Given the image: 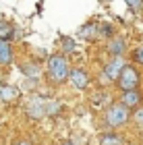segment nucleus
<instances>
[{"mask_svg":"<svg viewBox=\"0 0 143 145\" xmlns=\"http://www.w3.org/2000/svg\"><path fill=\"white\" fill-rule=\"evenodd\" d=\"M48 72H50V79L56 85L69 81V75H71L69 58L64 56V54H52L48 58Z\"/></svg>","mask_w":143,"mask_h":145,"instance_id":"f257e3e1","label":"nucleus"},{"mask_svg":"<svg viewBox=\"0 0 143 145\" xmlns=\"http://www.w3.org/2000/svg\"><path fill=\"white\" fill-rule=\"evenodd\" d=\"M129 110L131 108L125 106L122 102H116V104H112V106H108V110H106V124L112 127V129H118V127H122V124H127L129 118H131V112Z\"/></svg>","mask_w":143,"mask_h":145,"instance_id":"f03ea898","label":"nucleus"},{"mask_svg":"<svg viewBox=\"0 0 143 145\" xmlns=\"http://www.w3.org/2000/svg\"><path fill=\"white\" fill-rule=\"evenodd\" d=\"M139 81H141V77H139L137 69H135V67H129V64H127L125 69H122L120 77L116 79V83H118V87H120L122 91L137 89V87H139Z\"/></svg>","mask_w":143,"mask_h":145,"instance_id":"7ed1b4c3","label":"nucleus"},{"mask_svg":"<svg viewBox=\"0 0 143 145\" xmlns=\"http://www.w3.org/2000/svg\"><path fill=\"white\" fill-rule=\"evenodd\" d=\"M125 67H127V62H125L122 56H112L108 60V64L104 67V77H106L108 81H116V79L120 77V72H122Z\"/></svg>","mask_w":143,"mask_h":145,"instance_id":"20e7f679","label":"nucleus"},{"mask_svg":"<svg viewBox=\"0 0 143 145\" xmlns=\"http://www.w3.org/2000/svg\"><path fill=\"white\" fill-rule=\"evenodd\" d=\"M27 116L31 120H40V118L46 116V100L44 97H33L27 104Z\"/></svg>","mask_w":143,"mask_h":145,"instance_id":"39448f33","label":"nucleus"},{"mask_svg":"<svg viewBox=\"0 0 143 145\" xmlns=\"http://www.w3.org/2000/svg\"><path fill=\"white\" fill-rule=\"evenodd\" d=\"M69 81L73 83V87H77V89H85L87 85H89V72H87L85 69H81V67L71 69Z\"/></svg>","mask_w":143,"mask_h":145,"instance_id":"423d86ee","label":"nucleus"},{"mask_svg":"<svg viewBox=\"0 0 143 145\" xmlns=\"http://www.w3.org/2000/svg\"><path fill=\"white\" fill-rule=\"evenodd\" d=\"M19 89L15 87V85H0V102L4 104H12L19 100Z\"/></svg>","mask_w":143,"mask_h":145,"instance_id":"0eeeda50","label":"nucleus"},{"mask_svg":"<svg viewBox=\"0 0 143 145\" xmlns=\"http://www.w3.org/2000/svg\"><path fill=\"white\" fill-rule=\"evenodd\" d=\"M120 102L125 104V106H129V108L141 106V93H139V89H129V91H125Z\"/></svg>","mask_w":143,"mask_h":145,"instance_id":"6e6552de","label":"nucleus"},{"mask_svg":"<svg viewBox=\"0 0 143 145\" xmlns=\"http://www.w3.org/2000/svg\"><path fill=\"white\" fill-rule=\"evenodd\" d=\"M12 60V48L8 39H0V64H8Z\"/></svg>","mask_w":143,"mask_h":145,"instance_id":"1a4fd4ad","label":"nucleus"},{"mask_svg":"<svg viewBox=\"0 0 143 145\" xmlns=\"http://www.w3.org/2000/svg\"><path fill=\"white\" fill-rule=\"evenodd\" d=\"M127 50V44H125V39L122 37H114V39H110V44H108V52L112 56H122V52Z\"/></svg>","mask_w":143,"mask_h":145,"instance_id":"9d476101","label":"nucleus"},{"mask_svg":"<svg viewBox=\"0 0 143 145\" xmlns=\"http://www.w3.org/2000/svg\"><path fill=\"white\" fill-rule=\"evenodd\" d=\"M15 35V25L8 23V21H0V39H8Z\"/></svg>","mask_w":143,"mask_h":145,"instance_id":"9b49d317","label":"nucleus"},{"mask_svg":"<svg viewBox=\"0 0 143 145\" xmlns=\"http://www.w3.org/2000/svg\"><path fill=\"white\" fill-rule=\"evenodd\" d=\"M62 110V104L56 102V100H46V116H56L60 114Z\"/></svg>","mask_w":143,"mask_h":145,"instance_id":"f8f14e48","label":"nucleus"},{"mask_svg":"<svg viewBox=\"0 0 143 145\" xmlns=\"http://www.w3.org/2000/svg\"><path fill=\"white\" fill-rule=\"evenodd\" d=\"M21 71L25 72V77H31V79H37V77H40V67H37L35 62H33V64H31V62L23 64Z\"/></svg>","mask_w":143,"mask_h":145,"instance_id":"ddd939ff","label":"nucleus"},{"mask_svg":"<svg viewBox=\"0 0 143 145\" xmlns=\"http://www.w3.org/2000/svg\"><path fill=\"white\" fill-rule=\"evenodd\" d=\"M100 145H120V137L114 135V133H108V135H102Z\"/></svg>","mask_w":143,"mask_h":145,"instance_id":"4468645a","label":"nucleus"},{"mask_svg":"<svg viewBox=\"0 0 143 145\" xmlns=\"http://www.w3.org/2000/svg\"><path fill=\"white\" fill-rule=\"evenodd\" d=\"M79 35H81L83 39H93V37L97 35V27H93V25H87V27H83V29L79 31Z\"/></svg>","mask_w":143,"mask_h":145,"instance_id":"2eb2a0df","label":"nucleus"},{"mask_svg":"<svg viewBox=\"0 0 143 145\" xmlns=\"http://www.w3.org/2000/svg\"><path fill=\"white\" fill-rule=\"evenodd\" d=\"M133 122L137 124L139 129H143V106H137V110H135V114H133Z\"/></svg>","mask_w":143,"mask_h":145,"instance_id":"dca6fc26","label":"nucleus"},{"mask_svg":"<svg viewBox=\"0 0 143 145\" xmlns=\"http://www.w3.org/2000/svg\"><path fill=\"white\" fill-rule=\"evenodd\" d=\"M125 2L131 6L133 12H141V8H143V0H125Z\"/></svg>","mask_w":143,"mask_h":145,"instance_id":"f3484780","label":"nucleus"},{"mask_svg":"<svg viewBox=\"0 0 143 145\" xmlns=\"http://www.w3.org/2000/svg\"><path fill=\"white\" fill-rule=\"evenodd\" d=\"M133 58H135L139 64H143V46H139V48L133 52Z\"/></svg>","mask_w":143,"mask_h":145,"instance_id":"a211bd4d","label":"nucleus"},{"mask_svg":"<svg viewBox=\"0 0 143 145\" xmlns=\"http://www.w3.org/2000/svg\"><path fill=\"white\" fill-rule=\"evenodd\" d=\"M12 145H33V143H31V141H27V139H21V141H15Z\"/></svg>","mask_w":143,"mask_h":145,"instance_id":"6ab92c4d","label":"nucleus"},{"mask_svg":"<svg viewBox=\"0 0 143 145\" xmlns=\"http://www.w3.org/2000/svg\"><path fill=\"white\" fill-rule=\"evenodd\" d=\"M60 145H75V143H73V141H62Z\"/></svg>","mask_w":143,"mask_h":145,"instance_id":"aec40b11","label":"nucleus"},{"mask_svg":"<svg viewBox=\"0 0 143 145\" xmlns=\"http://www.w3.org/2000/svg\"><path fill=\"white\" fill-rule=\"evenodd\" d=\"M141 145H143V143H141Z\"/></svg>","mask_w":143,"mask_h":145,"instance_id":"412c9836","label":"nucleus"}]
</instances>
